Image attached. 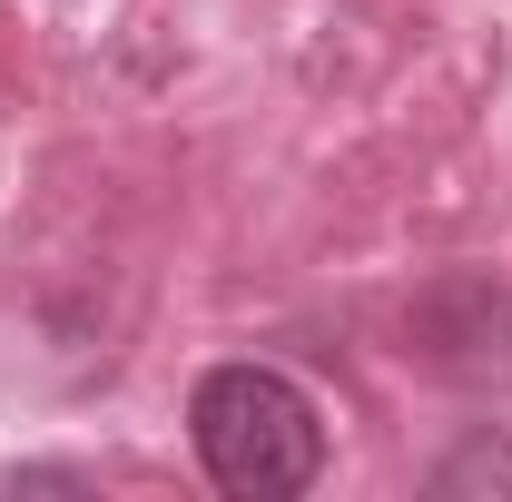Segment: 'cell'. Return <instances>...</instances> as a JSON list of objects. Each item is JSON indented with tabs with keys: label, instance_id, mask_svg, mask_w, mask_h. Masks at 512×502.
<instances>
[{
	"label": "cell",
	"instance_id": "7a4b0ae2",
	"mask_svg": "<svg viewBox=\"0 0 512 502\" xmlns=\"http://www.w3.org/2000/svg\"><path fill=\"white\" fill-rule=\"evenodd\" d=\"M483 483L512 493V443H463L444 473H434V493H483Z\"/></svg>",
	"mask_w": 512,
	"mask_h": 502
},
{
	"label": "cell",
	"instance_id": "6da1fadb",
	"mask_svg": "<svg viewBox=\"0 0 512 502\" xmlns=\"http://www.w3.org/2000/svg\"><path fill=\"white\" fill-rule=\"evenodd\" d=\"M188 434L207 483L237 502H286L325 473V414L316 394L276 365H217L188 394Z\"/></svg>",
	"mask_w": 512,
	"mask_h": 502
}]
</instances>
